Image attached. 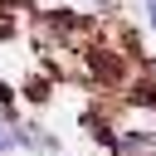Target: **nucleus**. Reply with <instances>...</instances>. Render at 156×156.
Masks as SVG:
<instances>
[{
    "label": "nucleus",
    "mask_w": 156,
    "mask_h": 156,
    "mask_svg": "<svg viewBox=\"0 0 156 156\" xmlns=\"http://www.w3.org/2000/svg\"><path fill=\"white\" fill-rule=\"evenodd\" d=\"M141 10H146V24H151V29H156V0H146V5H141Z\"/></svg>",
    "instance_id": "f03ea898"
},
{
    "label": "nucleus",
    "mask_w": 156,
    "mask_h": 156,
    "mask_svg": "<svg viewBox=\"0 0 156 156\" xmlns=\"http://www.w3.org/2000/svg\"><path fill=\"white\" fill-rule=\"evenodd\" d=\"M151 151H156L151 132H122L117 136V156H151Z\"/></svg>",
    "instance_id": "f257e3e1"
}]
</instances>
